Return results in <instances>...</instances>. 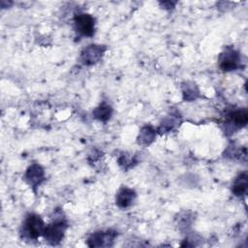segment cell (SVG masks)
<instances>
[{
  "label": "cell",
  "instance_id": "5",
  "mask_svg": "<svg viewBox=\"0 0 248 248\" xmlns=\"http://www.w3.org/2000/svg\"><path fill=\"white\" fill-rule=\"evenodd\" d=\"M116 236L115 232L111 231H101L94 232L88 239V245L90 247H100V246H110L114 241Z\"/></svg>",
  "mask_w": 248,
  "mask_h": 248
},
{
  "label": "cell",
  "instance_id": "1",
  "mask_svg": "<svg viewBox=\"0 0 248 248\" xmlns=\"http://www.w3.org/2000/svg\"><path fill=\"white\" fill-rule=\"evenodd\" d=\"M45 229V223L40 216L36 214H29L23 222L21 234L25 239H37L44 233Z\"/></svg>",
  "mask_w": 248,
  "mask_h": 248
},
{
  "label": "cell",
  "instance_id": "6",
  "mask_svg": "<svg viewBox=\"0 0 248 248\" xmlns=\"http://www.w3.org/2000/svg\"><path fill=\"white\" fill-rule=\"evenodd\" d=\"M105 50H106V47H104L103 46H96V45L88 46L81 52L80 59L82 63L85 65L95 64L101 59Z\"/></svg>",
  "mask_w": 248,
  "mask_h": 248
},
{
  "label": "cell",
  "instance_id": "3",
  "mask_svg": "<svg viewBox=\"0 0 248 248\" xmlns=\"http://www.w3.org/2000/svg\"><path fill=\"white\" fill-rule=\"evenodd\" d=\"M76 31L86 37H91L94 34L95 30V21L92 16L88 14H78L76 15L74 18Z\"/></svg>",
  "mask_w": 248,
  "mask_h": 248
},
{
  "label": "cell",
  "instance_id": "8",
  "mask_svg": "<svg viewBox=\"0 0 248 248\" xmlns=\"http://www.w3.org/2000/svg\"><path fill=\"white\" fill-rule=\"evenodd\" d=\"M136 198V193L134 190L130 189V188H122L116 195V204L121 207V208H125L130 206L134 200Z\"/></svg>",
  "mask_w": 248,
  "mask_h": 248
},
{
  "label": "cell",
  "instance_id": "7",
  "mask_svg": "<svg viewBox=\"0 0 248 248\" xmlns=\"http://www.w3.org/2000/svg\"><path fill=\"white\" fill-rule=\"evenodd\" d=\"M44 176L45 172L42 167L37 164H34L27 169L24 178L29 185L38 186L44 180Z\"/></svg>",
  "mask_w": 248,
  "mask_h": 248
},
{
  "label": "cell",
  "instance_id": "2",
  "mask_svg": "<svg viewBox=\"0 0 248 248\" xmlns=\"http://www.w3.org/2000/svg\"><path fill=\"white\" fill-rule=\"evenodd\" d=\"M66 228L67 224L63 219L55 220L53 223L46 227L43 235L47 242L55 245L62 240Z\"/></svg>",
  "mask_w": 248,
  "mask_h": 248
},
{
  "label": "cell",
  "instance_id": "10",
  "mask_svg": "<svg viewBox=\"0 0 248 248\" xmlns=\"http://www.w3.org/2000/svg\"><path fill=\"white\" fill-rule=\"evenodd\" d=\"M247 188H248L247 173L242 172L235 178V180L232 184V191L233 195H235L237 197H240V196H243V195L246 194Z\"/></svg>",
  "mask_w": 248,
  "mask_h": 248
},
{
  "label": "cell",
  "instance_id": "4",
  "mask_svg": "<svg viewBox=\"0 0 248 248\" xmlns=\"http://www.w3.org/2000/svg\"><path fill=\"white\" fill-rule=\"evenodd\" d=\"M239 53L232 47H227L219 56V66L225 72L237 69L239 67Z\"/></svg>",
  "mask_w": 248,
  "mask_h": 248
},
{
  "label": "cell",
  "instance_id": "9",
  "mask_svg": "<svg viewBox=\"0 0 248 248\" xmlns=\"http://www.w3.org/2000/svg\"><path fill=\"white\" fill-rule=\"evenodd\" d=\"M229 122L230 124H232L234 127L241 128L246 125L248 116H247V110L246 108H240L235 109L228 114Z\"/></svg>",
  "mask_w": 248,
  "mask_h": 248
},
{
  "label": "cell",
  "instance_id": "13",
  "mask_svg": "<svg viewBox=\"0 0 248 248\" xmlns=\"http://www.w3.org/2000/svg\"><path fill=\"white\" fill-rule=\"evenodd\" d=\"M199 94L198 89L196 88L195 84L191 83H186V85H184V89H183V96H184V100H194L197 98Z\"/></svg>",
  "mask_w": 248,
  "mask_h": 248
},
{
  "label": "cell",
  "instance_id": "11",
  "mask_svg": "<svg viewBox=\"0 0 248 248\" xmlns=\"http://www.w3.org/2000/svg\"><path fill=\"white\" fill-rule=\"evenodd\" d=\"M111 112H112L111 108L108 105L103 104L93 111V114H94L95 118H97L101 121H107L108 119H109Z\"/></svg>",
  "mask_w": 248,
  "mask_h": 248
},
{
  "label": "cell",
  "instance_id": "12",
  "mask_svg": "<svg viewBox=\"0 0 248 248\" xmlns=\"http://www.w3.org/2000/svg\"><path fill=\"white\" fill-rule=\"evenodd\" d=\"M155 131L151 127H144L140 132L139 136V142L141 144H149L154 140L155 138Z\"/></svg>",
  "mask_w": 248,
  "mask_h": 248
}]
</instances>
